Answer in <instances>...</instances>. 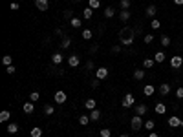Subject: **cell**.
I'll return each instance as SVG.
<instances>
[{
	"label": "cell",
	"instance_id": "obj_39",
	"mask_svg": "<svg viewBox=\"0 0 183 137\" xmlns=\"http://www.w3.org/2000/svg\"><path fill=\"white\" fill-rule=\"evenodd\" d=\"M99 133H101V137H110V135H112V132H110L108 128H101Z\"/></svg>",
	"mask_w": 183,
	"mask_h": 137
},
{
	"label": "cell",
	"instance_id": "obj_7",
	"mask_svg": "<svg viewBox=\"0 0 183 137\" xmlns=\"http://www.w3.org/2000/svg\"><path fill=\"white\" fill-rule=\"evenodd\" d=\"M68 64H70L71 68H77V66L81 64V59H79L77 55H70V57H68Z\"/></svg>",
	"mask_w": 183,
	"mask_h": 137
},
{
	"label": "cell",
	"instance_id": "obj_45",
	"mask_svg": "<svg viewBox=\"0 0 183 137\" xmlns=\"http://www.w3.org/2000/svg\"><path fill=\"white\" fill-rule=\"evenodd\" d=\"M9 7H11V9H13V11H18V7H20V6H18L17 2H11V6H9Z\"/></svg>",
	"mask_w": 183,
	"mask_h": 137
},
{
	"label": "cell",
	"instance_id": "obj_25",
	"mask_svg": "<svg viewBox=\"0 0 183 137\" xmlns=\"http://www.w3.org/2000/svg\"><path fill=\"white\" fill-rule=\"evenodd\" d=\"M70 44H71V38L70 37H62V42H61V48H70Z\"/></svg>",
	"mask_w": 183,
	"mask_h": 137
},
{
	"label": "cell",
	"instance_id": "obj_35",
	"mask_svg": "<svg viewBox=\"0 0 183 137\" xmlns=\"http://www.w3.org/2000/svg\"><path fill=\"white\" fill-rule=\"evenodd\" d=\"M150 28H152V29H159V28H161V22H159L157 18H152V22H150Z\"/></svg>",
	"mask_w": 183,
	"mask_h": 137
},
{
	"label": "cell",
	"instance_id": "obj_19",
	"mask_svg": "<svg viewBox=\"0 0 183 137\" xmlns=\"http://www.w3.org/2000/svg\"><path fill=\"white\" fill-rule=\"evenodd\" d=\"M147 113V106L145 104H137L136 106V115H145Z\"/></svg>",
	"mask_w": 183,
	"mask_h": 137
},
{
	"label": "cell",
	"instance_id": "obj_16",
	"mask_svg": "<svg viewBox=\"0 0 183 137\" xmlns=\"http://www.w3.org/2000/svg\"><path fill=\"white\" fill-rule=\"evenodd\" d=\"M6 130H7V133H17L18 132V124L17 123H9Z\"/></svg>",
	"mask_w": 183,
	"mask_h": 137
},
{
	"label": "cell",
	"instance_id": "obj_12",
	"mask_svg": "<svg viewBox=\"0 0 183 137\" xmlns=\"http://www.w3.org/2000/svg\"><path fill=\"white\" fill-rule=\"evenodd\" d=\"M22 110H24V113H33V112H35V106H33V102H31V101L24 102V106H22Z\"/></svg>",
	"mask_w": 183,
	"mask_h": 137
},
{
	"label": "cell",
	"instance_id": "obj_48",
	"mask_svg": "<svg viewBox=\"0 0 183 137\" xmlns=\"http://www.w3.org/2000/svg\"><path fill=\"white\" fill-rule=\"evenodd\" d=\"M86 70H93V62H92V60L86 62Z\"/></svg>",
	"mask_w": 183,
	"mask_h": 137
},
{
	"label": "cell",
	"instance_id": "obj_9",
	"mask_svg": "<svg viewBox=\"0 0 183 137\" xmlns=\"http://www.w3.org/2000/svg\"><path fill=\"white\" fill-rule=\"evenodd\" d=\"M55 102L57 104H64L66 102V93L64 91H55Z\"/></svg>",
	"mask_w": 183,
	"mask_h": 137
},
{
	"label": "cell",
	"instance_id": "obj_13",
	"mask_svg": "<svg viewBox=\"0 0 183 137\" xmlns=\"http://www.w3.org/2000/svg\"><path fill=\"white\" fill-rule=\"evenodd\" d=\"M154 91H156V88L152 86V84H145V88H143V93L147 97H150V95H154Z\"/></svg>",
	"mask_w": 183,
	"mask_h": 137
},
{
	"label": "cell",
	"instance_id": "obj_5",
	"mask_svg": "<svg viewBox=\"0 0 183 137\" xmlns=\"http://www.w3.org/2000/svg\"><path fill=\"white\" fill-rule=\"evenodd\" d=\"M106 77H108V68H99V70H95V79L103 80V79H106Z\"/></svg>",
	"mask_w": 183,
	"mask_h": 137
},
{
	"label": "cell",
	"instance_id": "obj_46",
	"mask_svg": "<svg viewBox=\"0 0 183 137\" xmlns=\"http://www.w3.org/2000/svg\"><path fill=\"white\" fill-rule=\"evenodd\" d=\"M112 53H121V46H114L112 48Z\"/></svg>",
	"mask_w": 183,
	"mask_h": 137
},
{
	"label": "cell",
	"instance_id": "obj_33",
	"mask_svg": "<svg viewBox=\"0 0 183 137\" xmlns=\"http://www.w3.org/2000/svg\"><path fill=\"white\" fill-rule=\"evenodd\" d=\"M104 17H106V18H112V17H114V7H110V6L104 7Z\"/></svg>",
	"mask_w": 183,
	"mask_h": 137
},
{
	"label": "cell",
	"instance_id": "obj_43",
	"mask_svg": "<svg viewBox=\"0 0 183 137\" xmlns=\"http://www.w3.org/2000/svg\"><path fill=\"white\" fill-rule=\"evenodd\" d=\"M176 97H178V99H183V86H179V88L176 90Z\"/></svg>",
	"mask_w": 183,
	"mask_h": 137
},
{
	"label": "cell",
	"instance_id": "obj_30",
	"mask_svg": "<svg viewBox=\"0 0 183 137\" xmlns=\"http://www.w3.org/2000/svg\"><path fill=\"white\" fill-rule=\"evenodd\" d=\"M2 62H4L6 66H11V64H13V57H11V55H4V57H2Z\"/></svg>",
	"mask_w": 183,
	"mask_h": 137
},
{
	"label": "cell",
	"instance_id": "obj_29",
	"mask_svg": "<svg viewBox=\"0 0 183 137\" xmlns=\"http://www.w3.org/2000/svg\"><path fill=\"white\" fill-rule=\"evenodd\" d=\"M53 113H55V108H53L51 104H46L44 106V115H53Z\"/></svg>",
	"mask_w": 183,
	"mask_h": 137
},
{
	"label": "cell",
	"instance_id": "obj_21",
	"mask_svg": "<svg viewBox=\"0 0 183 137\" xmlns=\"http://www.w3.org/2000/svg\"><path fill=\"white\" fill-rule=\"evenodd\" d=\"M62 60H64V57H62L61 53H55V55H51V62H53V64H61Z\"/></svg>",
	"mask_w": 183,
	"mask_h": 137
},
{
	"label": "cell",
	"instance_id": "obj_1",
	"mask_svg": "<svg viewBox=\"0 0 183 137\" xmlns=\"http://www.w3.org/2000/svg\"><path fill=\"white\" fill-rule=\"evenodd\" d=\"M134 35H136V31H134L132 28L125 26V28L119 31V40H121V44H123V46H132V44H134Z\"/></svg>",
	"mask_w": 183,
	"mask_h": 137
},
{
	"label": "cell",
	"instance_id": "obj_34",
	"mask_svg": "<svg viewBox=\"0 0 183 137\" xmlns=\"http://www.w3.org/2000/svg\"><path fill=\"white\" fill-rule=\"evenodd\" d=\"M159 42H161V46H165V48H167V46H170V38H168L167 35L161 37V38H159Z\"/></svg>",
	"mask_w": 183,
	"mask_h": 137
},
{
	"label": "cell",
	"instance_id": "obj_31",
	"mask_svg": "<svg viewBox=\"0 0 183 137\" xmlns=\"http://www.w3.org/2000/svg\"><path fill=\"white\" fill-rule=\"evenodd\" d=\"M154 62H156L154 59H145V60H143V66H145L147 70H150V68L154 66Z\"/></svg>",
	"mask_w": 183,
	"mask_h": 137
},
{
	"label": "cell",
	"instance_id": "obj_44",
	"mask_svg": "<svg viewBox=\"0 0 183 137\" xmlns=\"http://www.w3.org/2000/svg\"><path fill=\"white\" fill-rule=\"evenodd\" d=\"M64 18H66V20H71L73 17H71V11H70V9H68V11H64Z\"/></svg>",
	"mask_w": 183,
	"mask_h": 137
},
{
	"label": "cell",
	"instance_id": "obj_36",
	"mask_svg": "<svg viewBox=\"0 0 183 137\" xmlns=\"http://www.w3.org/2000/svg\"><path fill=\"white\" fill-rule=\"evenodd\" d=\"M82 13H84V18L88 20V18H92V15H93V9H92V7H86Z\"/></svg>",
	"mask_w": 183,
	"mask_h": 137
},
{
	"label": "cell",
	"instance_id": "obj_3",
	"mask_svg": "<svg viewBox=\"0 0 183 137\" xmlns=\"http://www.w3.org/2000/svg\"><path fill=\"white\" fill-rule=\"evenodd\" d=\"M183 66V57L181 55H174L170 59V68H174V70H179Z\"/></svg>",
	"mask_w": 183,
	"mask_h": 137
},
{
	"label": "cell",
	"instance_id": "obj_6",
	"mask_svg": "<svg viewBox=\"0 0 183 137\" xmlns=\"http://www.w3.org/2000/svg\"><path fill=\"white\" fill-rule=\"evenodd\" d=\"M35 6H37V9H40V11H48L50 2L48 0H35Z\"/></svg>",
	"mask_w": 183,
	"mask_h": 137
},
{
	"label": "cell",
	"instance_id": "obj_10",
	"mask_svg": "<svg viewBox=\"0 0 183 137\" xmlns=\"http://www.w3.org/2000/svg\"><path fill=\"white\" fill-rule=\"evenodd\" d=\"M156 13H157V7H156L154 4H150V6L147 7V11H145V15H147V17H150V18H154V17H156Z\"/></svg>",
	"mask_w": 183,
	"mask_h": 137
},
{
	"label": "cell",
	"instance_id": "obj_50",
	"mask_svg": "<svg viewBox=\"0 0 183 137\" xmlns=\"http://www.w3.org/2000/svg\"><path fill=\"white\" fill-rule=\"evenodd\" d=\"M148 137H157V133H156V132H150V135H148Z\"/></svg>",
	"mask_w": 183,
	"mask_h": 137
},
{
	"label": "cell",
	"instance_id": "obj_15",
	"mask_svg": "<svg viewBox=\"0 0 183 137\" xmlns=\"http://www.w3.org/2000/svg\"><path fill=\"white\" fill-rule=\"evenodd\" d=\"M154 60L157 62V64H161V62L165 60V53H163V51H156V53H154Z\"/></svg>",
	"mask_w": 183,
	"mask_h": 137
},
{
	"label": "cell",
	"instance_id": "obj_17",
	"mask_svg": "<svg viewBox=\"0 0 183 137\" xmlns=\"http://www.w3.org/2000/svg\"><path fill=\"white\" fill-rule=\"evenodd\" d=\"M9 117H11V113H9V110L0 112V123H6V121H9Z\"/></svg>",
	"mask_w": 183,
	"mask_h": 137
},
{
	"label": "cell",
	"instance_id": "obj_26",
	"mask_svg": "<svg viewBox=\"0 0 183 137\" xmlns=\"http://www.w3.org/2000/svg\"><path fill=\"white\" fill-rule=\"evenodd\" d=\"M70 26H71V28H81V26H82V20H81V18H71V20H70Z\"/></svg>",
	"mask_w": 183,
	"mask_h": 137
},
{
	"label": "cell",
	"instance_id": "obj_11",
	"mask_svg": "<svg viewBox=\"0 0 183 137\" xmlns=\"http://www.w3.org/2000/svg\"><path fill=\"white\" fill-rule=\"evenodd\" d=\"M170 84H159V93H161V95H163V97H167L168 95V93H170Z\"/></svg>",
	"mask_w": 183,
	"mask_h": 137
},
{
	"label": "cell",
	"instance_id": "obj_47",
	"mask_svg": "<svg viewBox=\"0 0 183 137\" xmlns=\"http://www.w3.org/2000/svg\"><path fill=\"white\" fill-rule=\"evenodd\" d=\"M99 79H95V80H92V88H99Z\"/></svg>",
	"mask_w": 183,
	"mask_h": 137
},
{
	"label": "cell",
	"instance_id": "obj_40",
	"mask_svg": "<svg viewBox=\"0 0 183 137\" xmlns=\"http://www.w3.org/2000/svg\"><path fill=\"white\" fill-rule=\"evenodd\" d=\"M130 7V0H121V9H128Z\"/></svg>",
	"mask_w": 183,
	"mask_h": 137
},
{
	"label": "cell",
	"instance_id": "obj_18",
	"mask_svg": "<svg viewBox=\"0 0 183 137\" xmlns=\"http://www.w3.org/2000/svg\"><path fill=\"white\" fill-rule=\"evenodd\" d=\"M90 119H92V121H99V119H101V112H99L97 108L92 110V112H90Z\"/></svg>",
	"mask_w": 183,
	"mask_h": 137
},
{
	"label": "cell",
	"instance_id": "obj_28",
	"mask_svg": "<svg viewBox=\"0 0 183 137\" xmlns=\"http://www.w3.org/2000/svg\"><path fill=\"white\" fill-rule=\"evenodd\" d=\"M90 121H92V119H90V115H86V113H84V115H81V117H79V123H81L82 126H86V124H88Z\"/></svg>",
	"mask_w": 183,
	"mask_h": 137
},
{
	"label": "cell",
	"instance_id": "obj_37",
	"mask_svg": "<svg viewBox=\"0 0 183 137\" xmlns=\"http://www.w3.org/2000/svg\"><path fill=\"white\" fill-rule=\"evenodd\" d=\"M82 38L84 40H90L92 38V31L90 29H82Z\"/></svg>",
	"mask_w": 183,
	"mask_h": 137
},
{
	"label": "cell",
	"instance_id": "obj_49",
	"mask_svg": "<svg viewBox=\"0 0 183 137\" xmlns=\"http://www.w3.org/2000/svg\"><path fill=\"white\" fill-rule=\"evenodd\" d=\"M174 4H178V6H183V0H172Z\"/></svg>",
	"mask_w": 183,
	"mask_h": 137
},
{
	"label": "cell",
	"instance_id": "obj_2",
	"mask_svg": "<svg viewBox=\"0 0 183 137\" xmlns=\"http://www.w3.org/2000/svg\"><path fill=\"white\" fill-rule=\"evenodd\" d=\"M130 124H132V130L139 132V130L143 128V119H141V115H134L132 121H130Z\"/></svg>",
	"mask_w": 183,
	"mask_h": 137
},
{
	"label": "cell",
	"instance_id": "obj_23",
	"mask_svg": "<svg viewBox=\"0 0 183 137\" xmlns=\"http://www.w3.org/2000/svg\"><path fill=\"white\" fill-rule=\"evenodd\" d=\"M88 7H92V9H99V7H101V0H88Z\"/></svg>",
	"mask_w": 183,
	"mask_h": 137
},
{
	"label": "cell",
	"instance_id": "obj_4",
	"mask_svg": "<svg viewBox=\"0 0 183 137\" xmlns=\"http://www.w3.org/2000/svg\"><path fill=\"white\" fill-rule=\"evenodd\" d=\"M121 104H123V108H130V106H134V95H132V93H126L125 99L121 101Z\"/></svg>",
	"mask_w": 183,
	"mask_h": 137
},
{
	"label": "cell",
	"instance_id": "obj_22",
	"mask_svg": "<svg viewBox=\"0 0 183 137\" xmlns=\"http://www.w3.org/2000/svg\"><path fill=\"white\" fill-rule=\"evenodd\" d=\"M143 77H145V70H136L134 71V79L136 80H143Z\"/></svg>",
	"mask_w": 183,
	"mask_h": 137
},
{
	"label": "cell",
	"instance_id": "obj_51",
	"mask_svg": "<svg viewBox=\"0 0 183 137\" xmlns=\"http://www.w3.org/2000/svg\"><path fill=\"white\" fill-rule=\"evenodd\" d=\"M136 137H139V135H136Z\"/></svg>",
	"mask_w": 183,
	"mask_h": 137
},
{
	"label": "cell",
	"instance_id": "obj_41",
	"mask_svg": "<svg viewBox=\"0 0 183 137\" xmlns=\"http://www.w3.org/2000/svg\"><path fill=\"white\" fill-rule=\"evenodd\" d=\"M17 70H15V66L11 64V66H6V73H9V75H13V73H15Z\"/></svg>",
	"mask_w": 183,
	"mask_h": 137
},
{
	"label": "cell",
	"instance_id": "obj_14",
	"mask_svg": "<svg viewBox=\"0 0 183 137\" xmlns=\"http://www.w3.org/2000/svg\"><path fill=\"white\" fill-rule=\"evenodd\" d=\"M95 104H97V102H95V99H86V101H84V108L92 112V110H95Z\"/></svg>",
	"mask_w": 183,
	"mask_h": 137
},
{
	"label": "cell",
	"instance_id": "obj_20",
	"mask_svg": "<svg viewBox=\"0 0 183 137\" xmlns=\"http://www.w3.org/2000/svg\"><path fill=\"white\" fill-rule=\"evenodd\" d=\"M119 18L123 20V22H128V18H130V11H128V9H123V11L119 13Z\"/></svg>",
	"mask_w": 183,
	"mask_h": 137
},
{
	"label": "cell",
	"instance_id": "obj_32",
	"mask_svg": "<svg viewBox=\"0 0 183 137\" xmlns=\"http://www.w3.org/2000/svg\"><path fill=\"white\" fill-rule=\"evenodd\" d=\"M154 126H156V124H154V121H147L143 128H145V130H148V132H154Z\"/></svg>",
	"mask_w": 183,
	"mask_h": 137
},
{
	"label": "cell",
	"instance_id": "obj_8",
	"mask_svg": "<svg viewBox=\"0 0 183 137\" xmlns=\"http://www.w3.org/2000/svg\"><path fill=\"white\" fill-rule=\"evenodd\" d=\"M168 126H172V128H178V126H181V128H183V121H179L178 117H174V115H172V117L168 119Z\"/></svg>",
	"mask_w": 183,
	"mask_h": 137
},
{
	"label": "cell",
	"instance_id": "obj_27",
	"mask_svg": "<svg viewBox=\"0 0 183 137\" xmlns=\"http://www.w3.org/2000/svg\"><path fill=\"white\" fill-rule=\"evenodd\" d=\"M29 135L31 137H42V128H31Z\"/></svg>",
	"mask_w": 183,
	"mask_h": 137
},
{
	"label": "cell",
	"instance_id": "obj_38",
	"mask_svg": "<svg viewBox=\"0 0 183 137\" xmlns=\"http://www.w3.org/2000/svg\"><path fill=\"white\" fill-rule=\"evenodd\" d=\"M40 99V95H39V91H33V93H31V95H29V101L31 102H37Z\"/></svg>",
	"mask_w": 183,
	"mask_h": 137
},
{
	"label": "cell",
	"instance_id": "obj_24",
	"mask_svg": "<svg viewBox=\"0 0 183 137\" xmlns=\"http://www.w3.org/2000/svg\"><path fill=\"white\" fill-rule=\"evenodd\" d=\"M154 110H156V113H165V112H167V106H165L163 102H157Z\"/></svg>",
	"mask_w": 183,
	"mask_h": 137
},
{
	"label": "cell",
	"instance_id": "obj_42",
	"mask_svg": "<svg viewBox=\"0 0 183 137\" xmlns=\"http://www.w3.org/2000/svg\"><path fill=\"white\" fill-rule=\"evenodd\" d=\"M143 40H145V44H150V42L154 40V35H150V33H148V35H145V38H143Z\"/></svg>",
	"mask_w": 183,
	"mask_h": 137
}]
</instances>
